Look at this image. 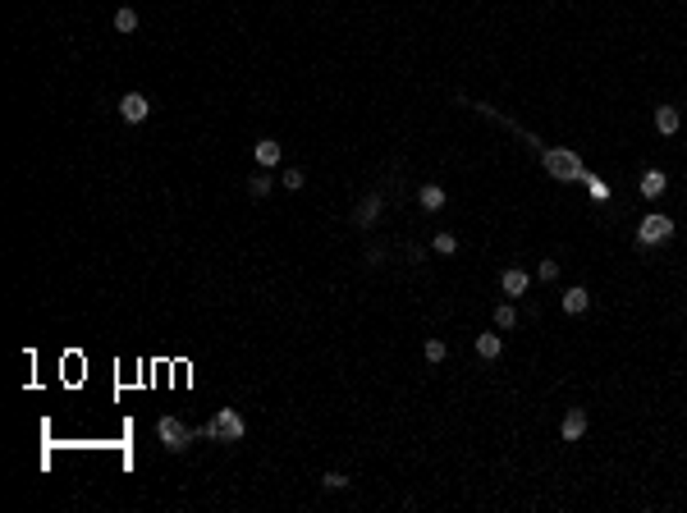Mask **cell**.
I'll use <instances>...</instances> for the list:
<instances>
[{"mask_svg": "<svg viewBox=\"0 0 687 513\" xmlns=\"http://www.w3.org/2000/svg\"><path fill=\"white\" fill-rule=\"evenodd\" d=\"M518 133L531 142V147H536V156H541V166H545L550 179H559V183H582L587 166H582V156H577V151H568V147H545V142L531 138L527 129H518Z\"/></svg>", "mask_w": 687, "mask_h": 513, "instance_id": "6da1fadb", "label": "cell"}, {"mask_svg": "<svg viewBox=\"0 0 687 513\" xmlns=\"http://www.w3.org/2000/svg\"><path fill=\"white\" fill-rule=\"evenodd\" d=\"M243 435H248L243 417H238L234 408H220L216 417L207 422V427H197V431H192V440H220V444H238Z\"/></svg>", "mask_w": 687, "mask_h": 513, "instance_id": "7a4b0ae2", "label": "cell"}, {"mask_svg": "<svg viewBox=\"0 0 687 513\" xmlns=\"http://www.w3.org/2000/svg\"><path fill=\"white\" fill-rule=\"evenodd\" d=\"M669 238H674V220L660 216V211H651V216L637 225V248H660V243H669Z\"/></svg>", "mask_w": 687, "mask_h": 513, "instance_id": "3957f363", "label": "cell"}, {"mask_svg": "<svg viewBox=\"0 0 687 513\" xmlns=\"http://www.w3.org/2000/svg\"><path fill=\"white\" fill-rule=\"evenodd\" d=\"M156 435H161V444H166L170 454H183L192 444V427H183L179 417H161L156 422Z\"/></svg>", "mask_w": 687, "mask_h": 513, "instance_id": "277c9868", "label": "cell"}, {"mask_svg": "<svg viewBox=\"0 0 687 513\" xmlns=\"http://www.w3.org/2000/svg\"><path fill=\"white\" fill-rule=\"evenodd\" d=\"M381 211H385V192L371 188V192H366V197L353 207V225H357V229H371L376 220H381Z\"/></svg>", "mask_w": 687, "mask_h": 513, "instance_id": "5b68a950", "label": "cell"}, {"mask_svg": "<svg viewBox=\"0 0 687 513\" xmlns=\"http://www.w3.org/2000/svg\"><path fill=\"white\" fill-rule=\"evenodd\" d=\"M147 115H151V101H147L142 92H124V96H120V120H124V124H142Z\"/></svg>", "mask_w": 687, "mask_h": 513, "instance_id": "8992f818", "label": "cell"}, {"mask_svg": "<svg viewBox=\"0 0 687 513\" xmlns=\"http://www.w3.org/2000/svg\"><path fill=\"white\" fill-rule=\"evenodd\" d=\"M582 435H587V413L582 408H568L564 422H559V440H564V444H577Z\"/></svg>", "mask_w": 687, "mask_h": 513, "instance_id": "52a82bcc", "label": "cell"}, {"mask_svg": "<svg viewBox=\"0 0 687 513\" xmlns=\"http://www.w3.org/2000/svg\"><path fill=\"white\" fill-rule=\"evenodd\" d=\"M527 284H531V275L527 270H518V266H509L504 275H500V289H504L509 298H518V294H527Z\"/></svg>", "mask_w": 687, "mask_h": 513, "instance_id": "ba28073f", "label": "cell"}, {"mask_svg": "<svg viewBox=\"0 0 687 513\" xmlns=\"http://www.w3.org/2000/svg\"><path fill=\"white\" fill-rule=\"evenodd\" d=\"M637 188H642V197H660V192L669 188V174L664 170H642V183H637Z\"/></svg>", "mask_w": 687, "mask_h": 513, "instance_id": "9c48e42d", "label": "cell"}, {"mask_svg": "<svg viewBox=\"0 0 687 513\" xmlns=\"http://www.w3.org/2000/svg\"><path fill=\"white\" fill-rule=\"evenodd\" d=\"M253 156H257V166H266V170H270V166H279V156H284V147H279L275 138H261L257 147H253Z\"/></svg>", "mask_w": 687, "mask_h": 513, "instance_id": "30bf717a", "label": "cell"}, {"mask_svg": "<svg viewBox=\"0 0 687 513\" xmlns=\"http://www.w3.org/2000/svg\"><path fill=\"white\" fill-rule=\"evenodd\" d=\"M417 202H422V211H440L444 202H449V192H444L440 183H422V188H417Z\"/></svg>", "mask_w": 687, "mask_h": 513, "instance_id": "8fae6325", "label": "cell"}, {"mask_svg": "<svg viewBox=\"0 0 687 513\" xmlns=\"http://www.w3.org/2000/svg\"><path fill=\"white\" fill-rule=\"evenodd\" d=\"M679 105H655V129L664 133V138H674V133H679Z\"/></svg>", "mask_w": 687, "mask_h": 513, "instance_id": "7c38bea8", "label": "cell"}, {"mask_svg": "<svg viewBox=\"0 0 687 513\" xmlns=\"http://www.w3.org/2000/svg\"><path fill=\"white\" fill-rule=\"evenodd\" d=\"M587 307H591V294H587L582 284H573V289L564 294V312H568V316H582Z\"/></svg>", "mask_w": 687, "mask_h": 513, "instance_id": "4fadbf2b", "label": "cell"}, {"mask_svg": "<svg viewBox=\"0 0 687 513\" xmlns=\"http://www.w3.org/2000/svg\"><path fill=\"white\" fill-rule=\"evenodd\" d=\"M500 348H504V340L500 335H477V357H486V362H495Z\"/></svg>", "mask_w": 687, "mask_h": 513, "instance_id": "5bb4252c", "label": "cell"}, {"mask_svg": "<svg viewBox=\"0 0 687 513\" xmlns=\"http://www.w3.org/2000/svg\"><path fill=\"white\" fill-rule=\"evenodd\" d=\"M115 33H138V9L133 5L115 9Z\"/></svg>", "mask_w": 687, "mask_h": 513, "instance_id": "9a60e30c", "label": "cell"}, {"mask_svg": "<svg viewBox=\"0 0 687 513\" xmlns=\"http://www.w3.org/2000/svg\"><path fill=\"white\" fill-rule=\"evenodd\" d=\"M270 188H275V179H270V174H257V179H248V197H270Z\"/></svg>", "mask_w": 687, "mask_h": 513, "instance_id": "2e32d148", "label": "cell"}, {"mask_svg": "<svg viewBox=\"0 0 687 513\" xmlns=\"http://www.w3.org/2000/svg\"><path fill=\"white\" fill-rule=\"evenodd\" d=\"M495 325H500V330H514V325H518V312L509 303H500L495 307Z\"/></svg>", "mask_w": 687, "mask_h": 513, "instance_id": "e0dca14e", "label": "cell"}, {"mask_svg": "<svg viewBox=\"0 0 687 513\" xmlns=\"http://www.w3.org/2000/svg\"><path fill=\"white\" fill-rule=\"evenodd\" d=\"M422 353H427V362H444V357H449V348H444V340H427Z\"/></svg>", "mask_w": 687, "mask_h": 513, "instance_id": "ac0fdd59", "label": "cell"}, {"mask_svg": "<svg viewBox=\"0 0 687 513\" xmlns=\"http://www.w3.org/2000/svg\"><path fill=\"white\" fill-rule=\"evenodd\" d=\"M431 248L449 257V253H458V238H454V234H435V238H431Z\"/></svg>", "mask_w": 687, "mask_h": 513, "instance_id": "d6986e66", "label": "cell"}, {"mask_svg": "<svg viewBox=\"0 0 687 513\" xmlns=\"http://www.w3.org/2000/svg\"><path fill=\"white\" fill-rule=\"evenodd\" d=\"M279 183H284L289 192H298V188H303V183H307V174H303V170L294 166V170H284V179H279Z\"/></svg>", "mask_w": 687, "mask_h": 513, "instance_id": "ffe728a7", "label": "cell"}, {"mask_svg": "<svg viewBox=\"0 0 687 513\" xmlns=\"http://www.w3.org/2000/svg\"><path fill=\"white\" fill-rule=\"evenodd\" d=\"M344 486H348L344 472H325V477H321V490H344Z\"/></svg>", "mask_w": 687, "mask_h": 513, "instance_id": "44dd1931", "label": "cell"}, {"mask_svg": "<svg viewBox=\"0 0 687 513\" xmlns=\"http://www.w3.org/2000/svg\"><path fill=\"white\" fill-rule=\"evenodd\" d=\"M582 183H587V188H591V197H609V188H605V183H601V179H596V174H591V170H587V174H582Z\"/></svg>", "mask_w": 687, "mask_h": 513, "instance_id": "7402d4cb", "label": "cell"}, {"mask_svg": "<svg viewBox=\"0 0 687 513\" xmlns=\"http://www.w3.org/2000/svg\"><path fill=\"white\" fill-rule=\"evenodd\" d=\"M541 279H559V261L555 257H541Z\"/></svg>", "mask_w": 687, "mask_h": 513, "instance_id": "603a6c76", "label": "cell"}, {"mask_svg": "<svg viewBox=\"0 0 687 513\" xmlns=\"http://www.w3.org/2000/svg\"><path fill=\"white\" fill-rule=\"evenodd\" d=\"M385 261V248H366V266H381Z\"/></svg>", "mask_w": 687, "mask_h": 513, "instance_id": "cb8c5ba5", "label": "cell"}]
</instances>
